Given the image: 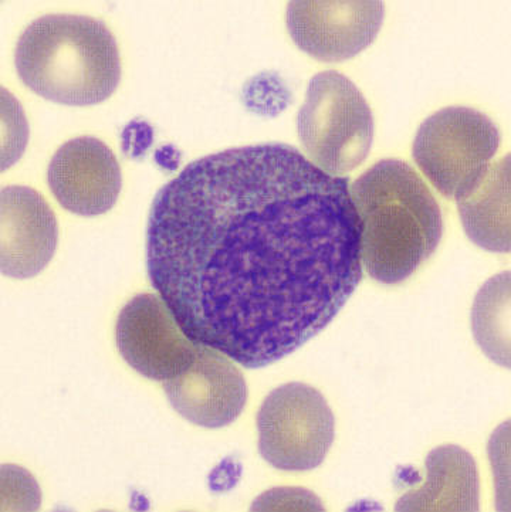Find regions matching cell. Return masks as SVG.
Instances as JSON below:
<instances>
[{
	"instance_id": "cell-6",
	"label": "cell",
	"mask_w": 511,
	"mask_h": 512,
	"mask_svg": "<svg viewBox=\"0 0 511 512\" xmlns=\"http://www.w3.org/2000/svg\"><path fill=\"white\" fill-rule=\"evenodd\" d=\"M259 452L274 469L309 471L326 459L334 442V415L327 400L306 383L274 389L257 415Z\"/></svg>"
},
{
	"instance_id": "cell-3",
	"label": "cell",
	"mask_w": 511,
	"mask_h": 512,
	"mask_svg": "<svg viewBox=\"0 0 511 512\" xmlns=\"http://www.w3.org/2000/svg\"><path fill=\"white\" fill-rule=\"evenodd\" d=\"M15 61L30 90L59 104L103 103L121 79L113 33L101 20L87 16L36 19L20 36Z\"/></svg>"
},
{
	"instance_id": "cell-10",
	"label": "cell",
	"mask_w": 511,
	"mask_h": 512,
	"mask_svg": "<svg viewBox=\"0 0 511 512\" xmlns=\"http://www.w3.org/2000/svg\"><path fill=\"white\" fill-rule=\"evenodd\" d=\"M47 179L57 202L80 216L107 213L123 186L120 164L113 151L93 137L74 138L57 149Z\"/></svg>"
},
{
	"instance_id": "cell-12",
	"label": "cell",
	"mask_w": 511,
	"mask_h": 512,
	"mask_svg": "<svg viewBox=\"0 0 511 512\" xmlns=\"http://www.w3.org/2000/svg\"><path fill=\"white\" fill-rule=\"evenodd\" d=\"M397 511H479L475 460L458 446H443L426 459V483L398 501Z\"/></svg>"
},
{
	"instance_id": "cell-2",
	"label": "cell",
	"mask_w": 511,
	"mask_h": 512,
	"mask_svg": "<svg viewBox=\"0 0 511 512\" xmlns=\"http://www.w3.org/2000/svg\"><path fill=\"white\" fill-rule=\"evenodd\" d=\"M360 219L361 260L374 280L398 284L438 249L441 208L405 162L384 159L350 188Z\"/></svg>"
},
{
	"instance_id": "cell-7",
	"label": "cell",
	"mask_w": 511,
	"mask_h": 512,
	"mask_svg": "<svg viewBox=\"0 0 511 512\" xmlns=\"http://www.w3.org/2000/svg\"><path fill=\"white\" fill-rule=\"evenodd\" d=\"M117 347L134 371L167 382L194 361L198 342L188 337L157 294L134 297L118 315Z\"/></svg>"
},
{
	"instance_id": "cell-4",
	"label": "cell",
	"mask_w": 511,
	"mask_h": 512,
	"mask_svg": "<svg viewBox=\"0 0 511 512\" xmlns=\"http://www.w3.org/2000/svg\"><path fill=\"white\" fill-rule=\"evenodd\" d=\"M297 130L314 165L327 174L344 176L370 154L374 117L353 81L328 70L310 80Z\"/></svg>"
},
{
	"instance_id": "cell-5",
	"label": "cell",
	"mask_w": 511,
	"mask_h": 512,
	"mask_svg": "<svg viewBox=\"0 0 511 512\" xmlns=\"http://www.w3.org/2000/svg\"><path fill=\"white\" fill-rule=\"evenodd\" d=\"M499 147V128L487 115L448 107L422 122L412 152L432 185L458 202L482 181Z\"/></svg>"
},
{
	"instance_id": "cell-14",
	"label": "cell",
	"mask_w": 511,
	"mask_h": 512,
	"mask_svg": "<svg viewBox=\"0 0 511 512\" xmlns=\"http://www.w3.org/2000/svg\"><path fill=\"white\" fill-rule=\"evenodd\" d=\"M477 344L496 364L510 368V273L487 281L472 313Z\"/></svg>"
},
{
	"instance_id": "cell-8",
	"label": "cell",
	"mask_w": 511,
	"mask_h": 512,
	"mask_svg": "<svg viewBox=\"0 0 511 512\" xmlns=\"http://www.w3.org/2000/svg\"><path fill=\"white\" fill-rule=\"evenodd\" d=\"M384 16V3L377 0H294L287 8V29L303 52L334 63L367 49L378 36Z\"/></svg>"
},
{
	"instance_id": "cell-1",
	"label": "cell",
	"mask_w": 511,
	"mask_h": 512,
	"mask_svg": "<svg viewBox=\"0 0 511 512\" xmlns=\"http://www.w3.org/2000/svg\"><path fill=\"white\" fill-rule=\"evenodd\" d=\"M147 266L189 338L265 368L320 334L361 283L350 179L284 144L198 159L152 203Z\"/></svg>"
},
{
	"instance_id": "cell-13",
	"label": "cell",
	"mask_w": 511,
	"mask_h": 512,
	"mask_svg": "<svg viewBox=\"0 0 511 512\" xmlns=\"http://www.w3.org/2000/svg\"><path fill=\"white\" fill-rule=\"evenodd\" d=\"M466 235L489 252H510V157L487 169L479 185L458 200Z\"/></svg>"
},
{
	"instance_id": "cell-11",
	"label": "cell",
	"mask_w": 511,
	"mask_h": 512,
	"mask_svg": "<svg viewBox=\"0 0 511 512\" xmlns=\"http://www.w3.org/2000/svg\"><path fill=\"white\" fill-rule=\"evenodd\" d=\"M59 226L42 195L26 186L0 192V267L25 280L40 273L56 252Z\"/></svg>"
},
{
	"instance_id": "cell-9",
	"label": "cell",
	"mask_w": 511,
	"mask_h": 512,
	"mask_svg": "<svg viewBox=\"0 0 511 512\" xmlns=\"http://www.w3.org/2000/svg\"><path fill=\"white\" fill-rule=\"evenodd\" d=\"M164 389L179 415L206 429L229 426L246 406L247 386L238 366L203 344L184 372L164 382Z\"/></svg>"
}]
</instances>
